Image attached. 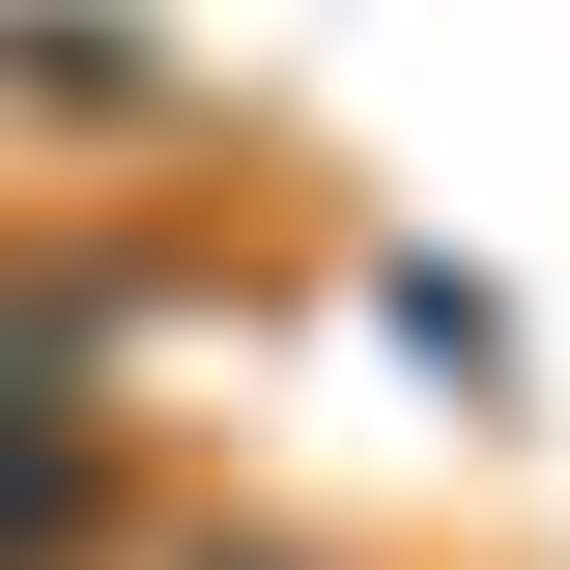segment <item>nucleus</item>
Instances as JSON below:
<instances>
[{
  "mask_svg": "<svg viewBox=\"0 0 570 570\" xmlns=\"http://www.w3.org/2000/svg\"><path fill=\"white\" fill-rule=\"evenodd\" d=\"M86 513H115V400L86 371H0V570H86Z\"/></svg>",
  "mask_w": 570,
  "mask_h": 570,
  "instance_id": "obj_1",
  "label": "nucleus"
},
{
  "mask_svg": "<svg viewBox=\"0 0 570 570\" xmlns=\"http://www.w3.org/2000/svg\"><path fill=\"white\" fill-rule=\"evenodd\" d=\"M200 570H314V542H200Z\"/></svg>",
  "mask_w": 570,
  "mask_h": 570,
  "instance_id": "obj_2",
  "label": "nucleus"
}]
</instances>
